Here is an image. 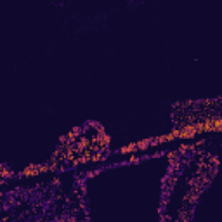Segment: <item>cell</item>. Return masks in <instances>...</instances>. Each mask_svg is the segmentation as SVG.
<instances>
[{
	"mask_svg": "<svg viewBox=\"0 0 222 222\" xmlns=\"http://www.w3.org/2000/svg\"><path fill=\"white\" fill-rule=\"evenodd\" d=\"M130 151H137V144H130V146H127V148H122L120 153H130Z\"/></svg>",
	"mask_w": 222,
	"mask_h": 222,
	"instance_id": "6da1fadb",
	"label": "cell"
}]
</instances>
